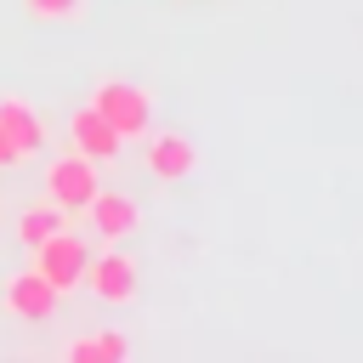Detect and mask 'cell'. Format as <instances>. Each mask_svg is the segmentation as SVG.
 <instances>
[{
  "instance_id": "cell-2",
  "label": "cell",
  "mask_w": 363,
  "mask_h": 363,
  "mask_svg": "<svg viewBox=\"0 0 363 363\" xmlns=\"http://www.w3.org/2000/svg\"><path fill=\"white\" fill-rule=\"evenodd\" d=\"M85 267H91V250H85V238H79V233H68V227H57L45 244H34V272H40L57 295L79 289Z\"/></svg>"
},
{
  "instance_id": "cell-11",
  "label": "cell",
  "mask_w": 363,
  "mask_h": 363,
  "mask_svg": "<svg viewBox=\"0 0 363 363\" xmlns=\"http://www.w3.org/2000/svg\"><path fill=\"white\" fill-rule=\"evenodd\" d=\"M130 352V340L125 335H79V340H68V363H119Z\"/></svg>"
},
{
  "instance_id": "cell-3",
  "label": "cell",
  "mask_w": 363,
  "mask_h": 363,
  "mask_svg": "<svg viewBox=\"0 0 363 363\" xmlns=\"http://www.w3.org/2000/svg\"><path fill=\"white\" fill-rule=\"evenodd\" d=\"M96 187H102V182H96V164H91L85 153H62V159L45 164V199H51L57 210H68V216L85 210V204L96 199Z\"/></svg>"
},
{
  "instance_id": "cell-4",
  "label": "cell",
  "mask_w": 363,
  "mask_h": 363,
  "mask_svg": "<svg viewBox=\"0 0 363 363\" xmlns=\"http://www.w3.org/2000/svg\"><path fill=\"white\" fill-rule=\"evenodd\" d=\"M102 306H130L136 301V289H142V278H136V261L125 255V250H108V255H96L91 267H85V278H79Z\"/></svg>"
},
{
  "instance_id": "cell-12",
  "label": "cell",
  "mask_w": 363,
  "mask_h": 363,
  "mask_svg": "<svg viewBox=\"0 0 363 363\" xmlns=\"http://www.w3.org/2000/svg\"><path fill=\"white\" fill-rule=\"evenodd\" d=\"M23 11H28L34 23H68V17L85 11V0H23Z\"/></svg>"
},
{
  "instance_id": "cell-9",
  "label": "cell",
  "mask_w": 363,
  "mask_h": 363,
  "mask_svg": "<svg viewBox=\"0 0 363 363\" xmlns=\"http://www.w3.org/2000/svg\"><path fill=\"white\" fill-rule=\"evenodd\" d=\"M0 130L11 136L17 159H34V153L45 147V119H40L23 96H0Z\"/></svg>"
},
{
  "instance_id": "cell-6",
  "label": "cell",
  "mask_w": 363,
  "mask_h": 363,
  "mask_svg": "<svg viewBox=\"0 0 363 363\" xmlns=\"http://www.w3.org/2000/svg\"><path fill=\"white\" fill-rule=\"evenodd\" d=\"M68 142H74V153H85L91 164H108V159H119V147H125V136L85 102V108H74V119H68Z\"/></svg>"
},
{
  "instance_id": "cell-5",
  "label": "cell",
  "mask_w": 363,
  "mask_h": 363,
  "mask_svg": "<svg viewBox=\"0 0 363 363\" xmlns=\"http://www.w3.org/2000/svg\"><path fill=\"white\" fill-rule=\"evenodd\" d=\"M0 301H6V312L17 318V323H45V318H57V289L28 267V272H17V278H6V289H0Z\"/></svg>"
},
{
  "instance_id": "cell-8",
  "label": "cell",
  "mask_w": 363,
  "mask_h": 363,
  "mask_svg": "<svg viewBox=\"0 0 363 363\" xmlns=\"http://www.w3.org/2000/svg\"><path fill=\"white\" fill-rule=\"evenodd\" d=\"M85 216H91V233L108 238V244H119V238H130V233L142 227L136 199H125V193H102V187H96V199L85 204Z\"/></svg>"
},
{
  "instance_id": "cell-7",
  "label": "cell",
  "mask_w": 363,
  "mask_h": 363,
  "mask_svg": "<svg viewBox=\"0 0 363 363\" xmlns=\"http://www.w3.org/2000/svg\"><path fill=\"white\" fill-rule=\"evenodd\" d=\"M147 170L159 182H187L199 170V147L182 130H147Z\"/></svg>"
},
{
  "instance_id": "cell-10",
  "label": "cell",
  "mask_w": 363,
  "mask_h": 363,
  "mask_svg": "<svg viewBox=\"0 0 363 363\" xmlns=\"http://www.w3.org/2000/svg\"><path fill=\"white\" fill-rule=\"evenodd\" d=\"M57 227H68V210H57L51 199H34V204H23L17 210V238L34 250V244H45Z\"/></svg>"
},
{
  "instance_id": "cell-1",
  "label": "cell",
  "mask_w": 363,
  "mask_h": 363,
  "mask_svg": "<svg viewBox=\"0 0 363 363\" xmlns=\"http://www.w3.org/2000/svg\"><path fill=\"white\" fill-rule=\"evenodd\" d=\"M91 108H96L125 142H136V136L153 130V96H147L142 85H130V79H102V85L91 91Z\"/></svg>"
},
{
  "instance_id": "cell-13",
  "label": "cell",
  "mask_w": 363,
  "mask_h": 363,
  "mask_svg": "<svg viewBox=\"0 0 363 363\" xmlns=\"http://www.w3.org/2000/svg\"><path fill=\"white\" fill-rule=\"evenodd\" d=\"M6 164H23V159H17V147H11V136L0 130V170H6Z\"/></svg>"
}]
</instances>
